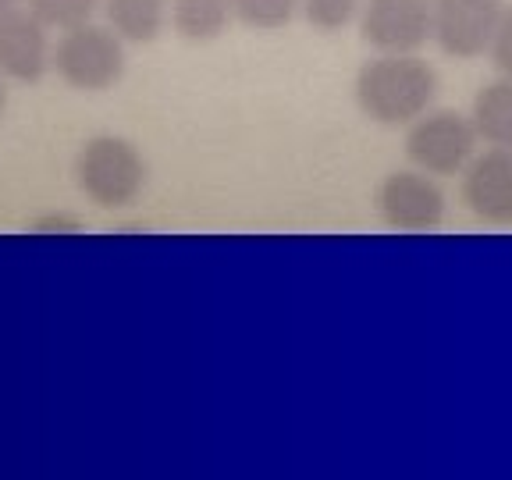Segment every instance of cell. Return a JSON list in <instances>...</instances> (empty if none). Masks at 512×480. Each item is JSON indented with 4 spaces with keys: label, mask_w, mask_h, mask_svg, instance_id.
<instances>
[{
    "label": "cell",
    "mask_w": 512,
    "mask_h": 480,
    "mask_svg": "<svg viewBox=\"0 0 512 480\" xmlns=\"http://www.w3.org/2000/svg\"><path fill=\"white\" fill-rule=\"evenodd\" d=\"M235 22L232 0H168V25L185 43H214Z\"/></svg>",
    "instance_id": "10"
},
{
    "label": "cell",
    "mask_w": 512,
    "mask_h": 480,
    "mask_svg": "<svg viewBox=\"0 0 512 480\" xmlns=\"http://www.w3.org/2000/svg\"><path fill=\"white\" fill-rule=\"evenodd\" d=\"M75 185L100 210H125L139 200L150 182L143 150L125 136H93L75 153Z\"/></svg>",
    "instance_id": "2"
},
{
    "label": "cell",
    "mask_w": 512,
    "mask_h": 480,
    "mask_svg": "<svg viewBox=\"0 0 512 480\" xmlns=\"http://www.w3.org/2000/svg\"><path fill=\"white\" fill-rule=\"evenodd\" d=\"M104 15L121 40L146 47L168 29V0H104Z\"/></svg>",
    "instance_id": "12"
},
{
    "label": "cell",
    "mask_w": 512,
    "mask_h": 480,
    "mask_svg": "<svg viewBox=\"0 0 512 480\" xmlns=\"http://www.w3.org/2000/svg\"><path fill=\"white\" fill-rule=\"evenodd\" d=\"M356 25L374 54H420L434 43L431 0H363Z\"/></svg>",
    "instance_id": "6"
},
{
    "label": "cell",
    "mask_w": 512,
    "mask_h": 480,
    "mask_svg": "<svg viewBox=\"0 0 512 480\" xmlns=\"http://www.w3.org/2000/svg\"><path fill=\"white\" fill-rule=\"evenodd\" d=\"M470 121L484 146L512 150V79L498 75L488 86H480L473 96Z\"/></svg>",
    "instance_id": "11"
},
{
    "label": "cell",
    "mask_w": 512,
    "mask_h": 480,
    "mask_svg": "<svg viewBox=\"0 0 512 480\" xmlns=\"http://www.w3.org/2000/svg\"><path fill=\"white\" fill-rule=\"evenodd\" d=\"M377 214L395 232H431L445 221V189L420 168H399L377 182Z\"/></svg>",
    "instance_id": "5"
},
{
    "label": "cell",
    "mask_w": 512,
    "mask_h": 480,
    "mask_svg": "<svg viewBox=\"0 0 512 480\" xmlns=\"http://www.w3.org/2000/svg\"><path fill=\"white\" fill-rule=\"evenodd\" d=\"M50 29L29 8L0 15V75L11 82H40L50 72Z\"/></svg>",
    "instance_id": "9"
},
{
    "label": "cell",
    "mask_w": 512,
    "mask_h": 480,
    "mask_svg": "<svg viewBox=\"0 0 512 480\" xmlns=\"http://www.w3.org/2000/svg\"><path fill=\"white\" fill-rule=\"evenodd\" d=\"M25 8L50 32H64L82 22H93L96 11L104 8V0H25Z\"/></svg>",
    "instance_id": "14"
},
{
    "label": "cell",
    "mask_w": 512,
    "mask_h": 480,
    "mask_svg": "<svg viewBox=\"0 0 512 480\" xmlns=\"http://www.w3.org/2000/svg\"><path fill=\"white\" fill-rule=\"evenodd\" d=\"M125 68V40L111 25L93 22L64 29L50 57V72H57V79L75 93H107L125 79Z\"/></svg>",
    "instance_id": "3"
},
{
    "label": "cell",
    "mask_w": 512,
    "mask_h": 480,
    "mask_svg": "<svg viewBox=\"0 0 512 480\" xmlns=\"http://www.w3.org/2000/svg\"><path fill=\"white\" fill-rule=\"evenodd\" d=\"M15 8H25V0H0V15H8Z\"/></svg>",
    "instance_id": "18"
},
{
    "label": "cell",
    "mask_w": 512,
    "mask_h": 480,
    "mask_svg": "<svg viewBox=\"0 0 512 480\" xmlns=\"http://www.w3.org/2000/svg\"><path fill=\"white\" fill-rule=\"evenodd\" d=\"M438 72L420 54H374L352 79V100L363 118L384 128H406L434 107Z\"/></svg>",
    "instance_id": "1"
},
{
    "label": "cell",
    "mask_w": 512,
    "mask_h": 480,
    "mask_svg": "<svg viewBox=\"0 0 512 480\" xmlns=\"http://www.w3.org/2000/svg\"><path fill=\"white\" fill-rule=\"evenodd\" d=\"M32 228H36V232H79L82 221L72 214H47V217H36Z\"/></svg>",
    "instance_id": "17"
},
{
    "label": "cell",
    "mask_w": 512,
    "mask_h": 480,
    "mask_svg": "<svg viewBox=\"0 0 512 480\" xmlns=\"http://www.w3.org/2000/svg\"><path fill=\"white\" fill-rule=\"evenodd\" d=\"M459 192L477 221L495 228L512 224V150L488 146L484 153H473L459 175Z\"/></svg>",
    "instance_id": "8"
},
{
    "label": "cell",
    "mask_w": 512,
    "mask_h": 480,
    "mask_svg": "<svg viewBox=\"0 0 512 480\" xmlns=\"http://www.w3.org/2000/svg\"><path fill=\"white\" fill-rule=\"evenodd\" d=\"M8 107V86H4V75H0V114Z\"/></svg>",
    "instance_id": "19"
},
{
    "label": "cell",
    "mask_w": 512,
    "mask_h": 480,
    "mask_svg": "<svg viewBox=\"0 0 512 480\" xmlns=\"http://www.w3.org/2000/svg\"><path fill=\"white\" fill-rule=\"evenodd\" d=\"M402 146H406L409 168H420L434 178H456L473 160L480 136L470 114L452 111V107H438V111L431 107L413 125H406Z\"/></svg>",
    "instance_id": "4"
},
{
    "label": "cell",
    "mask_w": 512,
    "mask_h": 480,
    "mask_svg": "<svg viewBox=\"0 0 512 480\" xmlns=\"http://www.w3.org/2000/svg\"><path fill=\"white\" fill-rule=\"evenodd\" d=\"M235 22L256 32H278L299 15V0H232Z\"/></svg>",
    "instance_id": "13"
},
{
    "label": "cell",
    "mask_w": 512,
    "mask_h": 480,
    "mask_svg": "<svg viewBox=\"0 0 512 480\" xmlns=\"http://www.w3.org/2000/svg\"><path fill=\"white\" fill-rule=\"evenodd\" d=\"M363 0H299L303 18L320 32H342L360 18Z\"/></svg>",
    "instance_id": "15"
},
{
    "label": "cell",
    "mask_w": 512,
    "mask_h": 480,
    "mask_svg": "<svg viewBox=\"0 0 512 480\" xmlns=\"http://www.w3.org/2000/svg\"><path fill=\"white\" fill-rule=\"evenodd\" d=\"M491 64L498 68V75H509L512 79V8L502 11V22L495 29V40L488 47Z\"/></svg>",
    "instance_id": "16"
},
{
    "label": "cell",
    "mask_w": 512,
    "mask_h": 480,
    "mask_svg": "<svg viewBox=\"0 0 512 480\" xmlns=\"http://www.w3.org/2000/svg\"><path fill=\"white\" fill-rule=\"evenodd\" d=\"M431 11L441 54L452 61H477L495 40L505 0H431Z\"/></svg>",
    "instance_id": "7"
}]
</instances>
